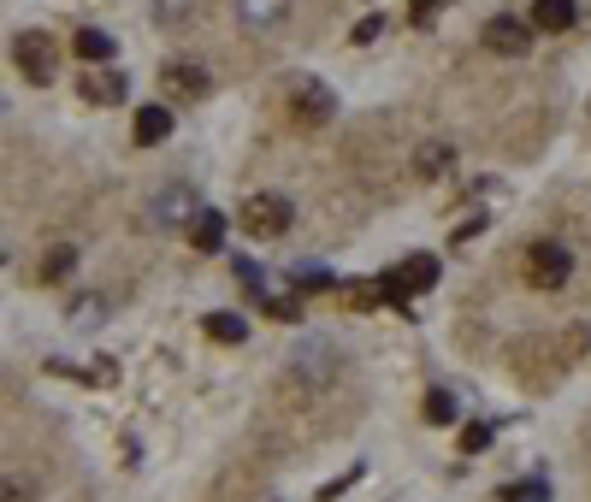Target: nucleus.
<instances>
[{"label": "nucleus", "mask_w": 591, "mask_h": 502, "mask_svg": "<svg viewBox=\"0 0 591 502\" xmlns=\"http://www.w3.org/2000/svg\"><path fill=\"white\" fill-rule=\"evenodd\" d=\"M432 284H438V260H432V254H414V260H402V266H391V272L379 278L385 302H396V308H408V296H420V290H432Z\"/></svg>", "instance_id": "obj_1"}, {"label": "nucleus", "mask_w": 591, "mask_h": 502, "mask_svg": "<svg viewBox=\"0 0 591 502\" xmlns=\"http://www.w3.org/2000/svg\"><path fill=\"white\" fill-rule=\"evenodd\" d=\"M12 60H18V71H24L30 83H54V77H60V48H54L48 30H24V36L12 42Z\"/></svg>", "instance_id": "obj_2"}, {"label": "nucleus", "mask_w": 591, "mask_h": 502, "mask_svg": "<svg viewBox=\"0 0 591 502\" xmlns=\"http://www.w3.org/2000/svg\"><path fill=\"white\" fill-rule=\"evenodd\" d=\"M196 213H201V201L190 184H172L148 201V225L154 231H184V225H196Z\"/></svg>", "instance_id": "obj_3"}, {"label": "nucleus", "mask_w": 591, "mask_h": 502, "mask_svg": "<svg viewBox=\"0 0 591 502\" xmlns=\"http://www.w3.org/2000/svg\"><path fill=\"white\" fill-rule=\"evenodd\" d=\"M568 272H574V254L562 249V243H532L526 249V284L532 290H562Z\"/></svg>", "instance_id": "obj_4"}, {"label": "nucleus", "mask_w": 591, "mask_h": 502, "mask_svg": "<svg viewBox=\"0 0 591 502\" xmlns=\"http://www.w3.org/2000/svg\"><path fill=\"white\" fill-rule=\"evenodd\" d=\"M290 219H296V207H290L284 195H272V189H266V195H249V207H243V231L261 237V243L266 237H284Z\"/></svg>", "instance_id": "obj_5"}, {"label": "nucleus", "mask_w": 591, "mask_h": 502, "mask_svg": "<svg viewBox=\"0 0 591 502\" xmlns=\"http://www.w3.org/2000/svg\"><path fill=\"white\" fill-rule=\"evenodd\" d=\"M296 378L302 384H331V378L343 373V361H337V343L331 337H308V343H296Z\"/></svg>", "instance_id": "obj_6"}, {"label": "nucleus", "mask_w": 591, "mask_h": 502, "mask_svg": "<svg viewBox=\"0 0 591 502\" xmlns=\"http://www.w3.org/2000/svg\"><path fill=\"white\" fill-rule=\"evenodd\" d=\"M290 113H296L302 125H331V113H337V95H331L320 77H302V83L290 89Z\"/></svg>", "instance_id": "obj_7"}, {"label": "nucleus", "mask_w": 591, "mask_h": 502, "mask_svg": "<svg viewBox=\"0 0 591 502\" xmlns=\"http://www.w3.org/2000/svg\"><path fill=\"white\" fill-rule=\"evenodd\" d=\"M485 48H491V54H503V60H521L526 48H532V30H526L521 18L497 12V18H485Z\"/></svg>", "instance_id": "obj_8"}, {"label": "nucleus", "mask_w": 591, "mask_h": 502, "mask_svg": "<svg viewBox=\"0 0 591 502\" xmlns=\"http://www.w3.org/2000/svg\"><path fill=\"white\" fill-rule=\"evenodd\" d=\"M207 83H213V77H207L196 60H172L166 71H160V89H166L172 101H201V95H207Z\"/></svg>", "instance_id": "obj_9"}, {"label": "nucleus", "mask_w": 591, "mask_h": 502, "mask_svg": "<svg viewBox=\"0 0 591 502\" xmlns=\"http://www.w3.org/2000/svg\"><path fill=\"white\" fill-rule=\"evenodd\" d=\"M77 89H83V101H95V107H119V101L131 95V77H125V71H89Z\"/></svg>", "instance_id": "obj_10"}, {"label": "nucleus", "mask_w": 591, "mask_h": 502, "mask_svg": "<svg viewBox=\"0 0 591 502\" xmlns=\"http://www.w3.org/2000/svg\"><path fill=\"white\" fill-rule=\"evenodd\" d=\"M574 24H580V6H574V0H532V30L562 36V30H574Z\"/></svg>", "instance_id": "obj_11"}, {"label": "nucleus", "mask_w": 591, "mask_h": 502, "mask_svg": "<svg viewBox=\"0 0 591 502\" xmlns=\"http://www.w3.org/2000/svg\"><path fill=\"white\" fill-rule=\"evenodd\" d=\"M284 12H290V0H237V18H243V30H278L284 24Z\"/></svg>", "instance_id": "obj_12"}, {"label": "nucleus", "mask_w": 591, "mask_h": 502, "mask_svg": "<svg viewBox=\"0 0 591 502\" xmlns=\"http://www.w3.org/2000/svg\"><path fill=\"white\" fill-rule=\"evenodd\" d=\"M225 231H231V219H225L219 207H201L196 225H190V243H196L201 254H213V249H225Z\"/></svg>", "instance_id": "obj_13"}, {"label": "nucleus", "mask_w": 591, "mask_h": 502, "mask_svg": "<svg viewBox=\"0 0 591 502\" xmlns=\"http://www.w3.org/2000/svg\"><path fill=\"white\" fill-rule=\"evenodd\" d=\"M71 54L89 60V65H107L113 54H119V42H113L107 30H77V36H71Z\"/></svg>", "instance_id": "obj_14"}, {"label": "nucleus", "mask_w": 591, "mask_h": 502, "mask_svg": "<svg viewBox=\"0 0 591 502\" xmlns=\"http://www.w3.org/2000/svg\"><path fill=\"white\" fill-rule=\"evenodd\" d=\"M450 166H456V148H450V142H420V148H414V172H420V178H444Z\"/></svg>", "instance_id": "obj_15"}, {"label": "nucleus", "mask_w": 591, "mask_h": 502, "mask_svg": "<svg viewBox=\"0 0 591 502\" xmlns=\"http://www.w3.org/2000/svg\"><path fill=\"white\" fill-rule=\"evenodd\" d=\"M172 136V107H142L136 113V142L142 148H154V142H166Z\"/></svg>", "instance_id": "obj_16"}, {"label": "nucleus", "mask_w": 591, "mask_h": 502, "mask_svg": "<svg viewBox=\"0 0 591 502\" xmlns=\"http://www.w3.org/2000/svg\"><path fill=\"white\" fill-rule=\"evenodd\" d=\"M66 319L77 325V331H95V325L107 319V296H77V302L66 308Z\"/></svg>", "instance_id": "obj_17"}, {"label": "nucleus", "mask_w": 591, "mask_h": 502, "mask_svg": "<svg viewBox=\"0 0 591 502\" xmlns=\"http://www.w3.org/2000/svg\"><path fill=\"white\" fill-rule=\"evenodd\" d=\"M201 325H207V337H213V343H243V337H249V325H243L237 314H207Z\"/></svg>", "instance_id": "obj_18"}, {"label": "nucleus", "mask_w": 591, "mask_h": 502, "mask_svg": "<svg viewBox=\"0 0 591 502\" xmlns=\"http://www.w3.org/2000/svg\"><path fill=\"white\" fill-rule=\"evenodd\" d=\"M154 18H160V30H184L190 24V0H154Z\"/></svg>", "instance_id": "obj_19"}, {"label": "nucleus", "mask_w": 591, "mask_h": 502, "mask_svg": "<svg viewBox=\"0 0 591 502\" xmlns=\"http://www.w3.org/2000/svg\"><path fill=\"white\" fill-rule=\"evenodd\" d=\"M426 420H432V426H450V420H456V396H450V390H432V396H426Z\"/></svg>", "instance_id": "obj_20"}, {"label": "nucleus", "mask_w": 591, "mask_h": 502, "mask_svg": "<svg viewBox=\"0 0 591 502\" xmlns=\"http://www.w3.org/2000/svg\"><path fill=\"white\" fill-rule=\"evenodd\" d=\"M290 284H296V290H331V272H326V266H308V260H302V266L290 272Z\"/></svg>", "instance_id": "obj_21"}, {"label": "nucleus", "mask_w": 591, "mask_h": 502, "mask_svg": "<svg viewBox=\"0 0 591 502\" xmlns=\"http://www.w3.org/2000/svg\"><path fill=\"white\" fill-rule=\"evenodd\" d=\"M503 502H550V485L544 479H521V485H509Z\"/></svg>", "instance_id": "obj_22"}, {"label": "nucleus", "mask_w": 591, "mask_h": 502, "mask_svg": "<svg viewBox=\"0 0 591 502\" xmlns=\"http://www.w3.org/2000/svg\"><path fill=\"white\" fill-rule=\"evenodd\" d=\"M485 443H491V426H485V420H473V426H461V455H479Z\"/></svg>", "instance_id": "obj_23"}, {"label": "nucleus", "mask_w": 591, "mask_h": 502, "mask_svg": "<svg viewBox=\"0 0 591 502\" xmlns=\"http://www.w3.org/2000/svg\"><path fill=\"white\" fill-rule=\"evenodd\" d=\"M66 266H77V254H71V249H54V254H48V266H42V278L54 284V278H66Z\"/></svg>", "instance_id": "obj_24"}, {"label": "nucleus", "mask_w": 591, "mask_h": 502, "mask_svg": "<svg viewBox=\"0 0 591 502\" xmlns=\"http://www.w3.org/2000/svg\"><path fill=\"white\" fill-rule=\"evenodd\" d=\"M355 479H361V461H355L349 473H337V479H331L326 491H320V502H337V497H343V491H349V485H355Z\"/></svg>", "instance_id": "obj_25"}, {"label": "nucleus", "mask_w": 591, "mask_h": 502, "mask_svg": "<svg viewBox=\"0 0 591 502\" xmlns=\"http://www.w3.org/2000/svg\"><path fill=\"white\" fill-rule=\"evenodd\" d=\"M237 266V278H243V290H266V272L255 266V260H231Z\"/></svg>", "instance_id": "obj_26"}, {"label": "nucleus", "mask_w": 591, "mask_h": 502, "mask_svg": "<svg viewBox=\"0 0 591 502\" xmlns=\"http://www.w3.org/2000/svg\"><path fill=\"white\" fill-rule=\"evenodd\" d=\"M379 30H385V18H379V12H373V18H361V24H355V30H349V36H355V42H373V36H379Z\"/></svg>", "instance_id": "obj_27"}, {"label": "nucleus", "mask_w": 591, "mask_h": 502, "mask_svg": "<svg viewBox=\"0 0 591 502\" xmlns=\"http://www.w3.org/2000/svg\"><path fill=\"white\" fill-rule=\"evenodd\" d=\"M438 6H444V0H414V12H408V18H414V24H432V12H438Z\"/></svg>", "instance_id": "obj_28"}, {"label": "nucleus", "mask_w": 591, "mask_h": 502, "mask_svg": "<svg viewBox=\"0 0 591 502\" xmlns=\"http://www.w3.org/2000/svg\"><path fill=\"white\" fill-rule=\"evenodd\" d=\"M6 502H24V491H18V485H6Z\"/></svg>", "instance_id": "obj_29"}]
</instances>
